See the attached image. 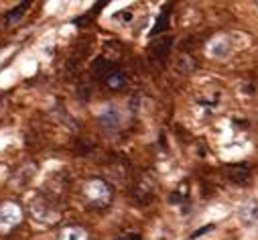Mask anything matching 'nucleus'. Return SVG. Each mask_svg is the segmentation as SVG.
Instances as JSON below:
<instances>
[{"instance_id": "nucleus-1", "label": "nucleus", "mask_w": 258, "mask_h": 240, "mask_svg": "<svg viewBox=\"0 0 258 240\" xmlns=\"http://www.w3.org/2000/svg\"><path fill=\"white\" fill-rule=\"evenodd\" d=\"M84 194L90 202L98 204V206H104L108 200H110V188L100 182V179H94V182H88L86 188H84Z\"/></svg>"}, {"instance_id": "nucleus-2", "label": "nucleus", "mask_w": 258, "mask_h": 240, "mask_svg": "<svg viewBox=\"0 0 258 240\" xmlns=\"http://www.w3.org/2000/svg\"><path fill=\"white\" fill-rule=\"evenodd\" d=\"M21 220H23V212H21V208L17 204H5V206H0V228L11 230L17 224H21Z\"/></svg>"}, {"instance_id": "nucleus-3", "label": "nucleus", "mask_w": 258, "mask_h": 240, "mask_svg": "<svg viewBox=\"0 0 258 240\" xmlns=\"http://www.w3.org/2000/svg\"><path fill=\"white\" fill-rule=\"evenodd\" d=\"M238 218L242 220L244 226H254V224H258V202L250 200V202L242 204L240 210H238Z\"/></svg>"}, {"instance_id": "nucleus-4", "label": "nucleus", "mask_w": 258, "mask_h": 240, "mask_svg": "<svg viewBox=\"0 0 258 240\" xmlns=\"http://www.w3.org/2000/svg\"><path fill=\"white\" fill-rule=\"evenodd\" d=\"M208 51H210L212 57L222 59V57H228V55H230V51H232V43L228 41V37H218V39L212 41V45L208 47Z\"/></svg>"}, {"instance_id": "nucleus-5", "label": "nucleus", "mask_w": 258, "mask_h": 240, "mask_svg": "<svg viewBox=\"0 0 258 240\" xmlns=\"http://www.w3.org/2000/svg\"><path fill=\"white\" fill-rule=\"evenodd\" d=\"M92 70H94V74H96L98 78L108 80V78H110V76L116 72V66H114V62H110V59L100 57V59H96V62H94Z\"/></svg>"}, {"instance_id": "nucleus-6", "label": "nucleus", "mask_w": 258, "mask_h": 240, "mask_svg": "<svg viewBox=\"0 0 258 240\" xmlns=\"http://www.w3.org/2000/svg\"><path fill=\"white\" fill-rule=\"evenodd\" d=\"M171 41H173L171 37H161V39L153 41L151 47H149L151 55H153L155 59H163V57H167V53H169V49H171Z\"/></svg>"}, {"instance_id": "nucleus-7", "label": "nucleus", "mask_w": 258, "mask_h": 240, "mask_svg": "<svg viewBox=\"0 0 258 240\" xmlns=\"http://www.w3.org/2000/svg\"><path fill=\"white\" fill-rule=\"evenodd\" d=\"M59 240H90V234H88L84 228L72 226V228H66V230L61 232Z\"/></svg>"}, {"instance_id": "nucleus-8", "label": "nucleus", "mask_w": 258, "mask_h": 240, "mask_svg": "<svg viewBox=\"0 0 258 240\" xmlns=\"http://www.w3.org/2000/svg\"><path fill=\"white\" fill-rule=\"evenodd\" d=\"M33 216L39 218V220H45L47 224L55 222V212L47 210V204H43V202H35L33 204Z\"/></svg>"}, {"instance_id": "nucleus-9", "label": "nucleus", "mask_w": 258, "mask_h": 240, "mask_svg": "<svg viewBox=\"0 0 258 240\" xmlns=\"http://www.w3.org/2000/svg\"><path fill=\"white\" fill-rule=\"evenodd\" d=\"M228 177L232 179L234 184L244 186V184H248V179H250V171L244 169V167H232V169L228 171Z\"/></svg>"}, {"instance_id": "nucleus-10", "label": "nucleus", "mask_w": 258, "mask_h": 240, "mask_svg": "<svg viewBox=\"0 0 258 240\" xmlns=\"http://www.w3.org/2000/svg\"><path fill=\"white\" fill-rule=\"evenodd\" d=\"M106 84H108V88H110V90H120V88H124V86H126V76H124L120 70H116V72L106 80Z\"/></svg>"}, {"instance_id": "nucleus-11", "label": "nucleus", "mask_w": 258, "mask_h": 240, "mask_svg": "<svg viewBox=\"0 0 258 240\" xmlns=\"http://www.w3.org/2000/svg\"><path fill=\"white\" fill-rule=\"evenodd\" d=\"M167 23H169V11H165V13L159 17L157 27H153V29H151V35H159V33H163V31L167 29Z\"/></svg>"}, {"instance_id": "nucleus-12", "label": "nucleus", "mask_w": 258, "mask_h": 240, "mask_svg": "<svg viewBox=\"0 0 258 240\" xmlns=\"http://www.w3.org/2000/svg\"><path fill=\"white\" fill-rule=\"evenodd\" d=\"M27 7H29V3H23V5H19V7H15V11H11V13H7V19L9 21H15L17 17H21L25 11H27Z\"/></svg>"}, {"instance_id": "nucleus-13", "label": "nucleus", "mask_w": 258, "mask_h": 240, "mask_svg": "<svg viewBox=\"0 0 258 240\" xmlns=\"http://www.w3.org/2000/svg\"><path fill=\"white\" fill-rule=\"evenodd\" d=\"M100 123H104L106 127H116V123H118V114H104V116H100Z\"/></svg>"}, {"instance_id": "nucleus-14", "label": "nucleus", "mask_w": 258, "mask_h": 240, "mask_svg": "<svg viewBox=\"0 0 258 240\" xmlns=\"http://www.w3.org/2000/svg\"><path fill=\"white\" fill-rule=\"evenodd\" d=\"M116 240H141V236L139 234H124V236H120Z\"/></svg>"}]
</instances>
